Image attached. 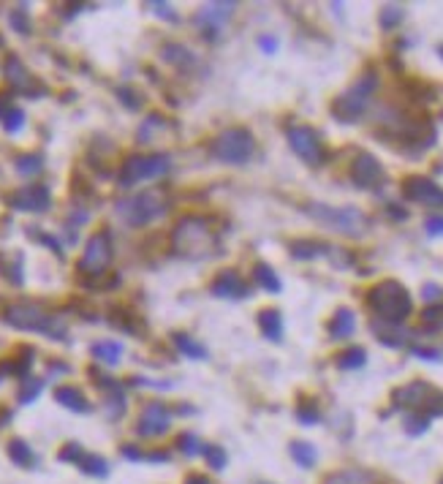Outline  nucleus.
Wrapping results in <instances>:
<instances>
[{
    "mask_svg": "<svg viewBox=\"0 0 443 484\" xmlns=\"http://www.w3.org/2000/svg\"><path fill=\"white\" fill-rule=\"evenodd\" d=\"M172 248H174L177 256L201 261V258L215 256L221 245H218V237H215V231H212L207 218L188 215L172 231Z\"/></svg>",
    "mask_w": 443,
    "mask_h": 484,
    "instance_id": "nucleus-1",
    "label": "nucleus"
},
{
    "mask_svg": "<svg viewBox=\"0 0 443 484\" xmlns=\"http://www.w3.org/2000/svg\"><path fill=\"white\" fill-rule=\"evenodd\" d=\"M3 322L14 329H22V332H41L52 340H68L65 337V326L58 322V316L47 313L41 305L35 302H14L3 310Z\"/></svg>",
    "mask_w": 443,
    "mask_h": 484,
    "instance_id": "nucleus-2",
    "label": "nucleus"
},
{
    "mask_svg": "<svg viewBox=\"0 0 443 484\" xmlns=\"http://www.w3.org/2000/svg\"><path fill=\"white\" fill-rule=\"evenodd\" d=\"M367 305L386 324H403L413 310L411 294L397 281H383L378 286H373L367 294Z\"/></svg>",
    "mask_w": 443,
    "mask_h": 484,
    "instance_id": "nucleus-3",
    "label": "nucleus"
},
{
    "mask_svg": "<svg viewBox=\"0 0 443 484\" xmlns=\"http://www.w3.org/2000/svg\"><path fill=\"white\" fill-rule=\"evenodd\" d=\"M166 210H169V201L160 191H144L133 199L117 201V207H115L117 218L126 221L131 228L147 226V224L158 221L160 215H166Z\"/></svg>",
    "mask_w": 443,
    "mask_h": 484,
    "instance_id": "nucleus-4",
    "label": "nucleus"
},
{
    "mask_svg": "<svg viewBox=\"0 0 443 484\" xmlns=\"http://www.w3.org/2000/svg\"><path fill=\"white\" fill-rule=\"evenodd\" d=\"M256 139L248 128H226L210 144V156L221 163H248L253 158Z\"/></svg>",
    "mask_w": 443,
    "mask_h": 484,
    "instance_id": "nucleus-5",
    "label": "nucleus"
},
{
    "mask_svg": "<svg viewBox=\"0 0 443 484\" xmlns=\"http://www.w3.org/2000/svg\"><path fill=\"white\" fill-rule=\"evenodd\" d=\"M305 212L324 224L332 231H340V234H349V237H362L365 228H367V218L353 210V207H329V204H308Z\"/></svg>",
    "mask_w": 443,
    "mask_h": 484,
    "instance_id": "nucleus-6",
    "label": "nucleus"
},
{
    "mask_svg": "<svg viewBox=\"0 0 443 484\" xmlns=\"http://www.w3.org/2000/svg\"><path fill=\"white\" fill-rule=\"evenodd\" d=\"M169 156H131L120 166V174H117V185L120 188H133L139 183H147V180H158L169 172Z\"/></svg>",
    "mask_w": 443,
    "mask_h": 484,
    "instance_id": "nucleus-7",
    "label": "nucleus"
},
{
    "mask_svg": "<svg viewBox=\"0 0 443 484\" xmlns=\"http://www.w3.org/2000/svg\"><path fill=\"white\" fill-rule=\"evenodd\" d=\"M112 256H115V248H112V234L106 231V228H101V231H95L93 237L87 240V245H85V253L79 258V264H76V269H79V275L82 278H101L106 269H109V264H112Z\"/></svg>",
    "mask_w": 443,
    "mask_h": 484,
    "instance_id": "nucleus-8",
    "label": "nucleus"
},
{
    "mask_svg": "<svg viewBox=\"0 0 443 484\" xmlns=\"http://www.w3.org/2000/svg\"><path fill=\"white\" fill-rule=\"evenodd\" d=\"M394 406H406L413 411H424V417L443 414V394L424 381H413L394 392Z\"/></svg>",
    "mask_w": 443,
    "mask_h": 484,
    "instance_id": "nucleus-9",
    "label": "nucleus"
},
{
    "mask_svg": "<svg viewBox=\"0 0 443 484\" xmlns=\"http://www.w3.org/2000/svg\"><path fill=\"white\" fill-rule=\"evenodd\" d=\"M376 85H378V76H376V74H365L362 79H356L349 93H343V96L335 101V115H337V120H356V117L367 109Z\"/></svg>",
    "mask_w": 443,
    "mask_h": 484,
    "instance_id": "nucleus-10",
    "label": "nucleus"
},
{
    "mask_svg": "<svg viewBox=\"0 0 443 484\" xmlns=\"http://www.w3.org/2000/svg\"><path fill=\"white\" fill-rule=\"evenodd\" d=\"M285 139L291 144V150L310 166H318L324 163V147H321V136H318L316 128L310 126H291L285 131Z\"/></svg>",
    "mask_w": 443,
    "mask_h": 484,
    "instance_id": "nucleus-11",
    "label": "nucleus"
},
{
    "mask_svg": "<svg viewBox=\"0 0 443 484\" xmlns=\"http://www.w3.org/2000/svg\"><path fill=\"white\" fill-rule=\"evenodd\" d=\"M8 207L19 212H47L52 207V191L44 183H31L14 194H8Z\"/></svg>",
    "mask_w": 443,
    "mask_h": 484,
    "instance_id": "nucleus-12",
    "label": "nucleus"
},
{
    "mask_svg": "<svg viewBox=\"0 0 443 484\" xmlns=\"http://www.w3.org/2000/svg\"><path fill=\"white\" fill-rule=\"evenodd\" d=\"M3 71H6V79H8V85L17 90V93H25L28 98H41L47 96V87L33 76L31 71L25 68V63L17 58V55H8L6 58V65H3Z\"/></svg>",
    "mask_w": 443,
    "mask_h": 484,
    "instance_id": "nucleus-13",
    "label": "nucleus"
},
{
    "mask_svg": "<svg viewBox=\"0 0 443 484\" xmlns=\"http://www.w3.org/2000/svg\"><path fill=\"white\" fill-rule=\"evenodd\" d=\"M169 427H172V411L163 403H150V406H144V411L139 417L136 433L144 438H156V435H163Z\"/></svg>",
    "mask_w": 443,
    "mask_h": 484,
    "instance_id": "nucleus-14",
    "label": "nucleus"
},
{
    "mask_svg": "<svg viewBox=\"0 0 443 484\" xmlns=\"http://www.w3.org/2000/svg\"><path fill=\"white\" fill-rule=\"evenodd\" d=\"M403 194L408 201L424 204V207H443V188L438 183L427 180V177H411L403 185Z\"/></svg>",
    "mask_w": 443,
    "mask_h": 484,
    "instance_id": "nucleus-15",
    "label": "nucleus"
},
{
    "mask_svg": "<svg viewBox=\"0 0 443 484\" xmlns=\"http://www.w3.org/2000/svg\"><path fill=\"white\" fill-rule=\"evenodd\" d=\"M231 14H234V3H207L196 14V22L201 25V31H204L207 38H215L218 35V25L226 22Z\"/></svg>",
    "mask_w": 443,
    "mask_h": 484,
    "instance_id": "nucleus-16",
    "label": "nucleus"
},
{
    "mask_svg": "<svg viewBox=\"0 0 443 484\" xmlns=\"http://www.w3.org/2000/svg\"><path fill=\"white\" fill-rule=\"evenodd\" d=\"M210 291H212L215 297H221V299H245V297L251 294L248 283L242 281V275H240V272H234V269H226V272H221V275L212 281Z\"/></svg>",
    "mask_w": 443,
    "mask_h": 484,
    "instance_id": "nucleus-17",
    "label": "nucleus"
},
{
    "mask_svg": "<svg viewBox=\"0 0 443 484\" xmlns=\"http://www.w3.org/2000/svg\"><path fill=\"white\" fill-rule=\"evenodd\" d=\"M351 177L359 188H376L383 180V166L373 156H359L351 166Z\"/></svg>",
    "mask_w": 443,
    "mask_h": 484,
    "instance_id": "nucleus-18",
    "label": "nucleus"
},
{
    "mask_svg": "<svg viewBox=\"0 0 443 484\" xmlns=\"http://www.w3.org/2000/svg\"><path fill=\"white\" fill-rule=\"evenodd\" d=\"M55 400H58L63 408L74 411V414H90V411H93V406H90V400L85 397V392L79 387H71V384L55 389Z\"/></svg>",
    "mask_w": 443,
    "mask_h": 484,
    "instance_id": "nucleus-19",
    "label": "nucleus"
},
{
    "mask_svg": "<svg viewBox=\"0 0 443 484\" xmlns=\"http://www.w3.org/2000/svg\"><path fill=\"white\" fill-rule=\"evenodd\" d=\"M258 329L264 332V337L267 340H275V343H281L283 340V319H281V313L278 310H261L258 313Z\"/></svg>",
    "mask_w": 443,
    "mask_h": 484,
    "instance_id": "nucleus-20",
    "label": "nucleus"
},
{
    "mask_svg": "<svg viewBox=\"0 0 443 484\" xmlns=\"http://www.w3.org/2000/svg\"><path fill=\"white\" fill-rule=\"evenodd\" d=\"M109 322H112V326L123 329V332H128V335H136V337H139V332L144 329V324H142V319H139V313H131V310H126V308H115V310L109 313Z\"/></svg>",
    "mask_w": 443,
    "mask_h": 484,
    "instance_id": "nucleus-21",
    "label": "nucleus"
},
{
    "mask_svg": "<svg viewBox=\"0 0 443 484\" xmlns=\"http://www.w3.org/2000/svg\"><path fill=\"white\" fill-rule=\"evenodd\" d=\"M353 329H356V319H353V313L351 310H337L335 313V319L329 322V335L335 337V340H346L353 335Z\"/></svg>",
    "mask_w": 443,
    "mask_h": 484,
    "instance_id": "nucleus-22",
    "label": "nucleus"
},
{
    "mask_svg": "<svg viewBox=\"0 0 443 484\" xmlns=\"http://www.w3.org/2000/svg\"><path fill=\"white\" fill-rule=\"evenodd\" d=\"M90 354H93L98 362H103V365H117L120 356H123V346H120L117 340H98V343H93Z\"/></svg>",
    "mask_w": 443,
    "mask_h": 484,
    "instance_id": "nucleus-23",
    "label": "nucleus"
},
{
    "mask_svg": "<svg viewBox=\"0 0 443 484\" xmlns=\"http://www.w3.org/2000/svg\"><path fill=\"white\" fill-rule=\"evenodd\" d=\"M172 340H174V346L180 349V354L188 356V359H207V349L201 346V343H196L190 335L185 332H174L172 335Z\"/></svg>",
    "mask_w": 443,
    "mask_h": 484,
    "instance_id": "nucleus-24",
    "label": "nucleus"
},
{
    "mask_svg": "<svg viewBox=\"0 0 443 484\" xmlns=\"http://www.w3.org/2000/svg\"><path fill=\"white\" fill-rule=\"evenodd\" d=\"M326 251H329V245H324V242H313V240H299V242L291 245V256L302 258V261L326 256Z\"/></svg>",
    "mask_w": 443,
    "mask_h": 484,
    "instance_id": "nucleus-25",
    "label": "nucleus"
},
{
    "mask_svg": "<svg viewBox=\"0 0 443 484\" xmlns=\"http://www.w3.org/2000/svg\"><path fill=\"white\" fill-rule=\"evenodd\" d=\"M8 457H11L14 465H19V468H33V462H35V454H33V449L22 441V438L8 441Z\"/></svg>",
    "mask_w": 443,
    "mask_h": 484,
    "instance_id": "nucleus-26",
    "label": "nucleus"
},
{
    "mask_svg": "<svg viewBox=\"0 0 443 484\" xmlns=\"http://www.w3.org/2000/svg\"><path fill=\"white\" fill-rule=\"evenodd\" d=\"M76 465H79V471L87 474V476H98V479L109 476V462H106L101 454H85Z\"/></svg>",
    "mask_w": 443,
    "mask_h": 484,
    "instance_id": "nucleus-27",
    "label": "nucleus"
},
{
    "mask_svg": "<svg viewBox=\"0 0 443 484\" xmlns=\"http://www.w3.org/2000/svg\"><path fill=\"white\" fill-rule=\"evenodd\" d=\"M160 58L166 60V63H172V65H190L196 58H193V52H190L188 47H183V44H166L163 47V52H160Z\"/></svg>",
    "mask_w": 443,
    "mask_h": 484,
    "instance_id": "nucleus-28",
    "label": "nucleus"
},
{
    "mask_svg": "<svg viewBox=\"0 0 443 484\" xmlns=\"http://www.w3.org/2000/svg\"><path fill=\"white\" fill-rule=\"evenodd\" d=\"M0 275H3L11 286H22V283H25V275H22V256L17 253L11 261H6V256H0Z\"/></svg>",
    "mask_w": 443,
    "mask_h": 484,
    "instance_id": "nucleus-29",
    "label": "nucleus"
},
{
    "mask_svg": "<svg viewBox=\"0 0 443 484\" xmlns=\"http://www.w3.org/2000/svg\"><path fill=\"white\" fill-rule=\"evenodd\" d=\"M253 278H256V283H258L264 291H269V294H278V291H281V278H278L275 269L267 267V264H256Z\"/></svg>",
    "mask_w": 443,
    "mask_h": 484,
    "instance_id": "nucleus-30",
    "label": "nucleus"
},
{
    "mask_svg": "<svg viewBox=\"0 0 443 484\" xmlns=\"http://www.w3.org/2000/svg\"><path fill=\"white\" fill-rule=\"evenodd\" d=\"M44 392V378H35V376H25L22 381H19V392H17V400L22 403V406H28L33 403L38 394Z\"/></svg>",
    "mask_w": 443,
    "mask_h": 484,
    "instance_id": "nucleus-31",
    "label": "nucleus"
},
{
    "mask_svg": "<svg viewBox=\"0 0 443 484\" xmlns=\"http://www.w3.org/2000/svg\"><path fill=\"white\" fill-rule=\"evenodd\" d=\"M291 457L296 460V465H302V468H313L318 452L313 449V444H308V441H294V444H291Z\"/></svg>",
    "mask_w": 443,
    "mask_h": 484,
    "instance_id": "nucleus-32",
    "label": "nucleus"
},
{
    "mask_svg": "<svg viewBox=\"0 0 443 484\" xmlns=\"http://www.w3.org/2000/svg\"><path fill=\"white\" fill-rule=\"evenodd\" d=\"M14 169L22 174V177H35L41 169H44V158L38 153H28V156H19L14 161Z\"/></svg>",
    "mask_w": 443,
    "mask_h": 484,
    "instance_id": "nucleus-33",
    "label": "nucleus"
},
{
    "mask_svg": "<svg viewBox=\"0 0 443 484\" xmlns=\"http://www.w3.org/2000/svg\"><path fill=\"white\" fill-rule=\"evenodd\" d=\"M8 22H11V28L17 33H22V35H28L33 31L31 25V14H28V6H17L11 14H8Z\"/></svg>",
    "mask_w": 443,
    "mask_h": 484,
    "instance_id": "nucleus-34",
    "label": "nucleus"
},
{
    "mask_svg": "<svg viewBox=\"0 0 443 484\" xmlns=\"http://www.w3.org/2000/svg\"><path fill=\"white\" fill-rule=\"evenodd\" d=\"M103 408H106V417H109L112 422L120 419V417L126 414V394H123V392L109 394V397L103 400Z\"/></svg>",
    "mask_w": 443,
    "mask_h": 484,
    "instance_id": "nucleus-35",
    "label": "nucleus"
},
{
    "mask_svg": "<svg viewBox=\"0 0 443 484\" xmlns=\"http://www.w3.org/2000/svg\"><path fill=\"white\" fill-rule=\"evenodd\" d=\"M365 359H367L365 349H349L346 354H340V359H337V367H343V370H356V367H362V365H365Z\"/></svg>",
    "mask_w": 443,
    "mask_h": 484,
    "instance_id": "nucleus-36",
    "label": "nucleus"
},
{
    "mask_svg": "<svg viewBox=\"0 0 443 484\" xmlns=\"http://www.w3.org/2000/svg\"><path fill=\"white\" fill-rule=\"evenodd\" d=\"M163 126H166V120H163L160 115H150V117L142 123L139 133H136V136H139V142H142V144H144V142H153V133H156L158 128H163Z\"/></svg>",
    "mask_w": 443,
    "mask_h": 484,
    "instance_id": "nucleus-37",
    "label": "nucleus"
},
{
    "mask_svg": "<svg viewBox=\"0 0 443 484\" xmlns=\"http://www.w3.org/2000/svg\"><path fill=\"white\" fill-rule=\"evenodd\" d=\"M0 123H3V131H6V133H19V131L25 128V112L14 106Z\"/></svg>",
    "mask_w": 443,
    "mask_h": 484,
    "instance_id": "nucleus-38",
    "label": "nucleus"
},
{
    "mask_svg": "<svg viewBox=\"0 0 443 484\" xmlns=\"http://www.w3.org/2000/svg\"><path fill=\"white\" fill-rule=\"evenodd\" d=\"M177 449H180L183 454H188V457H196V454L204 452V444H201L196 435L185 433V435H180V438H177Z\"/></svg>",
    "mask_w": 443,
    "mask_h": 484,
    "instance_id": "nucleus-39",
    "label": "nucleus"
},
{
    "mask_svg": "<svg viewBox=\"0 0 443 484\" xmlns=\"http://www.w3.org/2000/svg\"><path fill=\"white\" fill-rule=\"evenodd\" d=\"M370 476L362 474V471H343V474H335L332 479H326V484H367Z\"/></svg>",
    "mask_w": 443,
    "mask_h": 484,
    "instance_id": "nucleus-40",
    "label": "nucleus"
},
{
    "mask_svg": "<svg viewBox=\"0 0 443 484\" xmlns=\"http://www.w3.org/2000/svg\"><path fill=\"white\" fill-rule=\"evenodd\" d=\"M204 457L212 465V471H223L226 468V449H221V447H215V444L204 447Z\"/></svg>",
    "mask_w": 443,
    "mask_h": 484,
    "instance_id": "nucleus-41",
    "label": "nucleus"
},
{
    "mask_svg": "<svg viewBox=\"0 0 443 484\" xmlns=\"http://www.w3.org/2000/svg\"><path fill=\"white\" fill-rule=\"evenodd\" d=\"M28 237H35L38 242H44L52 253H58V258H63V248H60V242L52 237V234H44V231H35V228H28Z\"/></svg>",
    "mask_w": 443,
    "mask_h": 484,
    "instance_id": "nucleus-42",
    "label": "nucleus"
},
{
    "mask_svg": "<svg viewBox=\"0 0 443 484\" xmlns=\"http://www.w3.org/2000/svg\"><path fill=\"white\" fill-rule=\"evenodd\" d=\"M400 19H403V8H400V6H386V8L381 11V25H383L386 31L394 28Z\"/></svg>",
    "mask_w": 443,
    "mask_h": 484,
    "instance_id": "nucleus-43",
    "label": "nucleus"
},
{
    "mask_svg": "<svg viewBox=\"0 0 443 484\" xmlns=\"http://www.w3.org/2000/svg\"><path fill=\"white\" fill-rule=\"evenodd\" d=\"M82 457H85L82 447H79V444H74V441H71V444H65L63 449H60V454H58V460H60V462H74V465H76Z\"/></svg>",
    "mask_w": 443,
    "mask_h": 484,
    "instance_id": "nucleus-44",
    "label": "nucleus"
},
{
    "mask_svg": "<svg viewBox=\"0 0 443 484\" xmlns=\"http://www.w3.org/2000/svg\"><path fill=\"white\" fill-rule=\"evenodd\" d=\"M117 98L126 103L128 109H133V112L142 109V96H139L136 90H131V87H120V90H117Z\"/></svg>",
    "mask_w": 443,
    "mask_h": 484,
    "instance_id": "nucleus-45",
    "label": "nucleus"
},
{
    "mask_svg": "<svg viewBox=\"0 0 443 484\" xmlns=\"http://www.w3.org/2000/svg\"><path fill=\"white\" fill-rule=\"evenodd\" d=\"M296 419L302 422V424H316V422L321 419V414H318V408L308 406V403H302V406L296 408Z\"/></svg>",
    "mask_w": 443,
    "mask_h": 484,
    "instance_id": "nucleus-46",
    "label": "nucleus"
},
{
    "mask_svg": "<svg viewBox=\"0 0 443 484\" xmlns=\"http://www.w3.org/2000/svg\"><path fill=\"white\" fill-rule=\"evenodd\" d=\"M427 427H430V417H408V422H406V430H408L411 435L424 433Z\"/></svg>",
    "mask_w": 443,
    "mask_h": 484,
    "instance_id": "nucleus-47",
    "label": "nucleus"
},
{
    "mask_svg": "<svg viewBox=\"0 0 443 484\" xmlns=\"http://www.w3.org/2000/svg\"><path fill=\"white\" fill-rule=\"evenodd\" d=\"M424 324H430V326H443V305L427 308V310H424Z\"/></svg>",
    "mask_w": 443,
    "mask_h": 484,
    "instance_id": "nucleus-48",
    "label": "nucleus"
},
{
    "mask_svg": "<svg viewBox=\"0 0 443 484\" xmlns=\"http://www.w3.org/2000/svg\"><path fill=\"white\" fill-rule=\"evenodd\" d=\"M150 6H153V11H156L158 17L169 19V22H177V14L172 11V6H169V3H150Z\"/></svg>",
    "mask_w": 443,
    "mask_h": 484,
    "instance_id": "nucleus-49",
    "label": "nucleus"
},
{
    "mask_svg": "<svg viewBox=\"0 0 443 484\" xmlns=\"http://www.w3.org/2000/svg\"><path fill=\"white\" fill-rule=\"evenodd\" d=\"M427 231H430L433 237H443V218H430V221H427Z\"/></svg>",
    "mask_w": 443,
    "mask_h": 484,
    "instance_id": "nucleus-50",
    "label": "nucleus"
},
{
    "mask_svg": "<svg viewBox=\"0 0 443 484\" xmlns=\"http://www.w3.org/2000/svg\"><path fill=\"white\" fill-rule=\"evenodd\" d=\"M11 109H14V103H11V96H8V93H0V120H3V117H6V115H8Z\"/></svg>",
    "mask_w": 443,
    "mask_h": 484,
    "instance_id": "nucleus-51",
    "label": "nucleus"
},
{
    "mask_svg": "<svg viewBox=\"0 0 443 484\" xmlns=\"http://www.w3.org/2000/svg\"><path fill=\"white\" fill-rule=\"evenodd\" d=\"M261 47H264V52H267V55H272V52L278 49V41H275L272 35H261Z\"/></svg>",
    "mask_w": 443,
    "mask_h": 484,
    "instance_id": "nucleus-52",
    "label": "nucleus"
},
{
    "mask_svg": "<svg viewBox=\"0 0 443 484\" xmlns=\"http://www.w3.org/2000/svg\"><path fill=\"white\" fill-rule=\"evenodd\" d=\"M123 457H128V460H133V462H139V460H144V454L139 452L136 447H123Z\"/></svg>",
    "mask_w": 443,
    "mask_h": 484,
    "instance_id": "nucleus-53",
    "label": "nucleus"
},
{
    "mask_svg": "<svg viewBox=\"0 0 443 484\" xmlns=\"http://www.w3.org/2000/svg\"><path fill=\"white\" fill-rule=\"evenodd\" d=\"M144 460H150V462H166V460H169V452H150V454H144Z\"/></svg>",
    "mask_w": 443,
    "mask_h": 484,
    "instance_id": "nucleus-54",
    "label": "nucleus"
},
{
    "mask_svg": "<svg viewBox=\"0 0 443 484\" xmlns=\"http://www.w3.org/2000/svg\"><path fill=\"white\" fill-rule=\"evenodd\" d=\"M438 297H441L438 286H424V299H438Z\"/></svg>",
    "mask_w": 443,
    "mask_h": 484,
    "instance_id": "nucleus-55",
    "label": "nucleus"
},
{
    "mask_svg": "<svg viewBox=\"0 0 443 484\" xmlns=\"http://www.w3.org/2000/svg\"><path fill=\"white\" fill-rule=\"evenodd\" d=\"M71 367L63 365V362H49V373H68Z\"/></svg>",
    "mask_w": 443,
    "mask_h": 484,
    "instance_id": "nucleus-56",
    "label": "nucleus"
},
{
    "mask_svg": "<svg viewBox=\"0 0 443 484\" xmlns=\"http://www.w3.org/2000/svg\"><path fill=\"white\" fill-rule=\"evenodd\" d=\"M416 354L421 356V359H441L438 351H427V349H416Z\"/></svg>",
    "mask_w": 443,
    "mask_h": 484,
    "instance_id": "nucleus-57",
    "label": "nucleus"
},
{
    "mask_svg": "<svg viewBox=\"0 0 443 484\" xmlns=\"http://www.w3.org/2000/svg\"><path fill=\"white\" fill-rule=\"evenodd\" d=\"M185 484H210V479H207V476H199V474H193V476H188V479H185Z\"/></svg>",
    "mask_w": 443,
    "mask_h": 484,
    "instance_id": "nucleus-58",
    "label": "nucleus"
},
{
    "mask_svg": "<svg viewBox=\"0 0 443 484\" xmlns=\"http://www.w3.org/2000/svg\"><path fill=\"white\" fill-rule=\"evenodd\" d=\"M441 58H443V47H441Z\"/></svg>",
    "mask_w": 443,
    "mask_h": 484,
    "instance_id": "nucleus-59",
    "label": "nucleus"
},
{
    "mask_svg": "<svg viewBox=\"0 0 443 484\" xmlns=\"http://www.w3.org/2000/svg\"><path fill=\"white\" fill-rule=\"evenodd\" d=\"M441 484H443V482H441Z\"/></svg>",
    "mask_w": 443,
    "mask_h": 484,
    "instance_id": "nucleus-60",
    "label": "nucleus"
}]
</instances>
